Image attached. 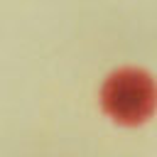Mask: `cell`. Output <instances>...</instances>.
<instances>
[{"label":"cell","instance_id":"cell-1","mask_svg":"<svg viewBox=\"0 0 157 157\" xmlns=\"http://www.w3.org/2000/svg\"><path fill=\"white\" fill-rule=\"evenodd\" d=\"M101 105L118 123H140L145 120L157 101V88L152 78L132 66L108 74L101 86Z\"/></svg>","mask_w":157,"mask_h":157}]
</instances>
